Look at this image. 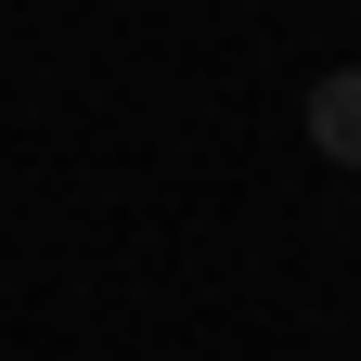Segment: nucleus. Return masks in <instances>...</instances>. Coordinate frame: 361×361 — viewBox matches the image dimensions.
<instances>
[{
  "label": "nucleus",
  "instance_id": "obj_1",
  "mask_svg": "<svg viewBox=\"0 0 361 361\" xmlns=\"http://www.w3.org/2000/svg\"><path fill=\"white\" fill-rule=\"evenodd\" d=\"M310 155H336V168H361V65H336L323 90H310Z\"/></svg>",
  "mask_w": 361,
  "mask_h": 361
}]
</instances>
